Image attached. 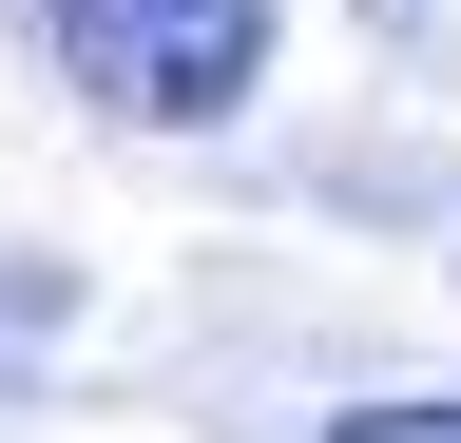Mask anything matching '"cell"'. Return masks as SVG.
Masks as SVG:
<instances>
[{"mask_svg":"<svg viewBox=\"0 0 461 443\" xmlns=\"http://www.w3.org/2000/svg\"><path fill=\"white\" fill-rule=\"evenodd\" d=\"M327 443H461V405H366V424H327Z\"/></svg>","mask_w":461,"mask_h":443,"instance_id":"cell-2","label":"cell"},{"mask_svg":"<svg viewBox=\"0 0 461 443\" xmlns=\"http://www.w3.org/2000/svg\"><path fill=\"white\" fill-rule=\"evenodd\" d=\"M39 59L135 135H212L269 78V0H39Z\"/></svg>","mask_w":461,"mask_h":443,"instance_id":"cell-1","label":"cell"}]
</instances>
